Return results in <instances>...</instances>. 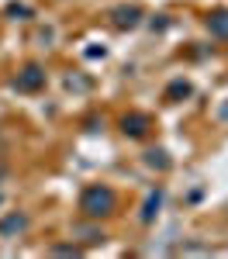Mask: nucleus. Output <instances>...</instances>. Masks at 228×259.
<instances>
[{
    "instance_id": "obj_1",
    "label": "nucleus",
    "mask_w": 228,
    "mask_h": 259,
    "mask_svg": "<svg viewBox=\"0 0 228 259\" xmlns=\"http://www.w3.org/2000/svg\"><path fill=\"white\" fill-rule=\"evenodd\" d=\"M114 204H118L114 190H107V187H90V190H83V197H80V211L86 218H107V214L114 211Z\"/></svg>"
},
{
    "instance_id": "obj_2",
    "label": "nucleus",
    "mask_w": 228,
    "mask_h": 259,
    "mask_svg": "<svg viewBox=\"0 0 228 259\" xmlns=\"http://www.w3.org/2000/svg\"><path fill=\"white\" fill-rule=\"evenodd\" d=\"M41 83H45V69L31 62V66H24V69L18 73V80H14V87H18L21 94H31V90H38Z\"/></svg>"
},
{
    "instance_id": "obj_3",
    "label": "nucleus",
    "mask_w": 228,
    "mask_h": 259,
    "mask_svg": "<svg viewBox=\"0 0 228 259\" xmlns=\"http://www.w3.org/2000/svg\"><path fill=\"white\" fill-rule=\"evenodd\" d=\"M28 228V214H7V218L0 221V239H14V235H21Z\"/></svg>"
},
{
    "instance_id": "obj_4",
    "label": "nucleus",
    "mask_w": 228,
    "mask_h": 259,
    "mask_svg": "<svg viewBox=\"0 0 228 259\" xmlns=\"http://www.w3.org/2000/svg\"><path fill=\"white\" fill-rule=\"evenodd\" d=\"M111 18H114L118 28H135L139 18H142V11H139V7H114V11H111Z\"/></svg>"
},
{
    "instance_id": "obj_5",
    "label": "nucleus",
    "mask_w": 228,
    "mask_h": 259,
    "mask_svg": "<svg viewBox=\"0 0 228 259\" xmlns=\"http://www.w3.org/2000/svg\"><path fill=\"white\" fill-rule=\"evenodd\" d=\"M124 135H131V139H142L145 132H149V118L145 114H128V118L121 121Z\"/></svg>"
},
{
    "instance_id": "obj_6",
    "label": "nucleus",
    "mask_w": 228,
    "mask_h": 259,
    "mask_svg": "<svg viewBox=\"0 0 228 259\" xmlns=\"http://www.w3.org/2000/svg\"><path fill=\"white\" fill-rule=\"evenodd\" d=\"M207 31L218 35V38H228V11H214L207 18Z\"/></svg>"
},
{
    "instance_id": "obj_7",
    "label": "nucleus",
    "mask_w": 228,
    "mask_h": 259,
    "mask_svg": "<svg viewBox=\"0 0 228 259\" xmlns=\"http://www.w3.org/2000/svg\"><path fill=\"white\" fill-rule=\"evenodd\" d=\"M159 204H163V190L149 194V200H145V207H142V221H145V225H149V221L159 214Z\"/></svg>"
},
{
    "instance_id": "obj_8",
    "label": "nucleus",
    "mask_w": 228,
    "mask_h": 259,
    "mask_svg": "<svg viewBox=\"0 0 228 259\" xmlns=\"http://www.w3.org/2000/svg\"><path fill=\"white\" fill-rule=\"evenodd\" d=\"M190 94V83L184 80H176V83H169V90H166V100H176V97H187Z\"/></svg>"
},
{
    "instance_id": "obj_9",
    "label": "nucleus",
    "mask_w": 228,
    "mask_h": 259,
    "mask_svg": "<svg viewBox=\"0 0 228 259\" xmlns=\"http://www.w3.org/2000/svg\"><path fill=\"white\" fill-rule=\"evenodd\" d=\"M149 166H159V169H169V159H166L163 149H152L149 152Z\"/></svg>"
},
{
    "instance_id": "obj_10",
    "label": "nucleus",
    "mask_w": 228,
    "mask_h": 259,
    "mask_svg": "<svg viewBox=\"0 0 228 259\" xmlns=\"http://www.w3.org/2000/svg\"><path fill=\"white\" fill-rule=\"evenodd\" d=\"M52 252H59V256H76V249H73V245H56Z\"/></svg>"
},
{
    "instance_id": "obj_11",
    "label": "nucleus",
    "mask_w": 228,
    "mask_h": 259,
    "mask_svg": "<svg viewBox=\"0 0 228 259\" xmlns=\"http://www.w3.org/2000/svg\"><path fill=\"white\" fill-rule=\"evenodd\" d=\"M7 14H14V18H28V14H31V11H28V7H11V11H7Z\"/></svg>"
}]
</instances>
